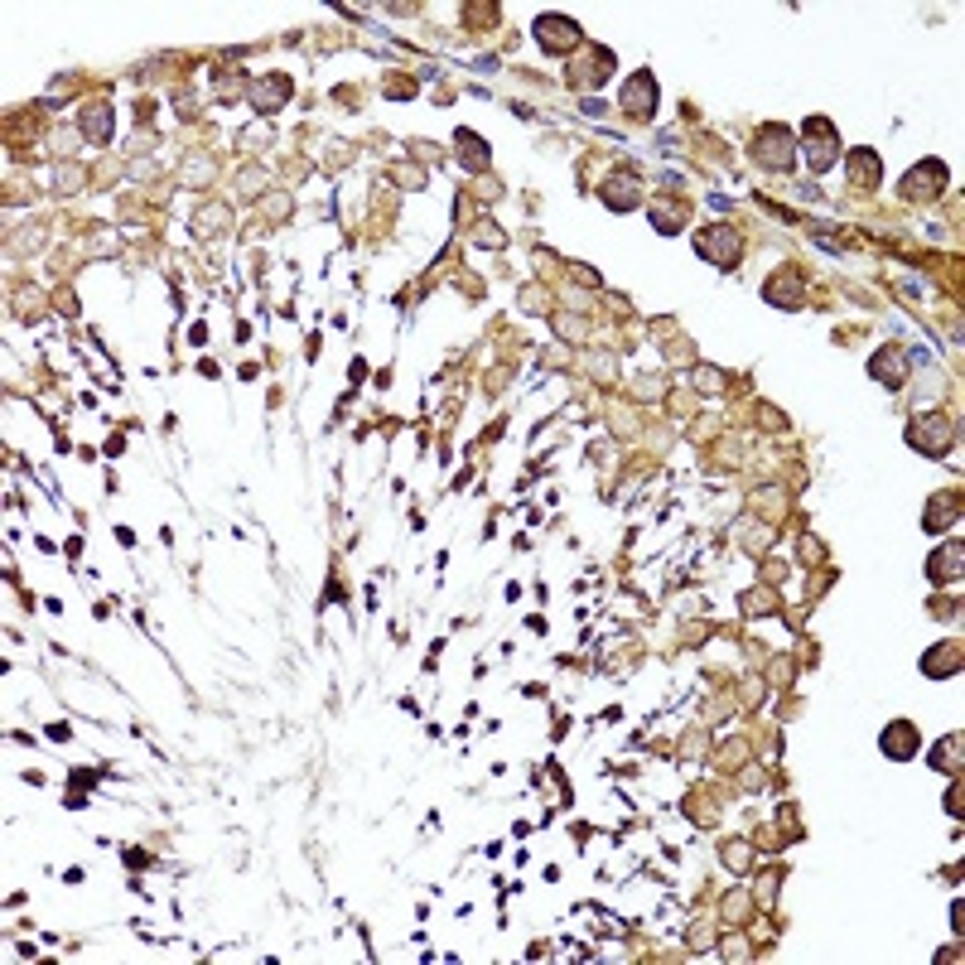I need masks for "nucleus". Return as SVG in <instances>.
Listing matches in <instances>:
<instances>
[{"label": "nucleus", "instance_id": "f257e3e1", "mask_svg": "<svg viewBox=\"0 0 965 965\" xmlns=\"http://www.w3.org/2000/svg\"><path fill=\"white\" fill-rule=\"evenodd\" d=\"M753 165H763V169H792V160H797V140H792V131L787 126H763L758 136H753Z\"/></svg>", "mask_w": 965, "mask_h": 965}, {"label": "nucleus", "instance_id": "f03ea898", "mask_svg": "<svg viewBox=\"0 0 965 965\" xmlns=\"http://www.w3.org/2000/svg\"><path fill=\"white\" fill-rule=\"evenodd\" d=\"M695 251L705 256V261H715V266H739V251H744V232L739 227H729V222H719V227H705L700 237H695Z\"/></svg>", "mask_w": 965, "mask_h": 965}, {"label": "nucleus", "instance_id": "7ed1b4c3", "mask_svg": "<svg viewBox=\"0 0 965 965\" xmlns=\"http://www.w3.org/2000/svg\"><path fill=\"white\" fill-rule=\"evenodd\" d=\"M579 39H584V34H579V25L570 15H541V20H536V44H541L546 54H570Z\"/></svg>", "mask_w": 965, "mask_h": 965}, {"label": "nucleus", "instance_id": "20e7f679", "mask_svg": "<svg viewBox=\"0 0 965 965\" xmlns=\"http://www.w3.org/2000/svg\"><path fill=\"white\" fill-rule=\"evenodd\" d=\"M908 435H912V444L922 449V454H946L951 449V420H946V411H932V415H917L908 425Z\"/></svg>", "mask_w": 965, "mask_h": 965}, {"label": "nucleus", "instance_id": "39448f33", "mask_svg": "<svg viewBox=\"0 0 965 965\" xmlns=\"http://www.w3.org/2000/svg\"><path fill=\"white\" fill-rule=\"evenodd\" d=\"M623 111L628 116H637V121H647L652 111H657V78L642 68L637 78H628V87H623Z\"/></svg>", "mask_w": 965, "mask_h": 965}, {"label": "nucleus", "instance_id": "423d86ee", "mask_svg": "<svg viewBox=\"0 0 965 965\" xmlns=\"http://www.w3.org/2000/svg\"><path fill=\"white\" fill-rule=\"evenodd\" d=\"M599 198H604L613 213H628V208L637 203V174L633 169H613L604 184H599Z\"/></svg>", "mask_w": 965, "mask_h": 965}, {"label": "nucleus", "instance_id": "0eeeda50", "mask_svg": "<svg viewBox=\"0 0 965 965\" xmlns=\"http://www.w3.org/2000/svg\"><path fill=\"white\" fill-rule=\"evenodd\" d=\"M946 189V165L941 160H922L912 169V179H903V198H932Z\"/></svg>", "mask_w": 965, "mask_h": 965}, {"label": "nucleus", "instance_id": "6e6552de", "mask_svg": "<svg viewBox=\"0 0 965 965\" xmlns=\"http://www.w3.org/2000/svg\"><path fill=\"white\" fill-rule=\"evenodd\" d=\"M917 744H922V739H917V724H908V719H893L879 739V748L888 758H898V763H903V758H917Z\"/></svg>", "mask_w": 965, "mask_h": 965}, {"label": "nucleus", "instance_id": "1a4fd4ad", "mask_svg": "<svg viewBox=\"0 0 965 965\" xmlns=\"http://www.w3.org/2000/svg\"><path fill=\"white\" fill-rule=\"evenodd\" d=\"M285 92H290V78H285V73H266V78H256V83H251L256 111H276L280 102H285Z\"/></svg>", "mask_w": 965, "mask_h": 965}, {"label": "nucleus", "instance_id": "9d476101", "mask_svg": "<svg viewBox=\"0 0 965 965\" xmlns=\"http://www.w3.org/2000/svg\"><path fill=\"white\" fill-rule=\"evenodd\" d=\"M768 304H797L801 300V271H777V276L763 285Z\"/></svg>", "mask_w": 965, "mask_h": 965}, {"label": "nucleus", "instance_id": "9b49d317", "mask_svg": "<svg viewBox=\"0 0 965 965\" xmlns=\"http://www.w3.org/2000/svg\"><path fill=\"white\" fill-rule=\"evenodd\" d=\"M83 131H87V140H111V107L102 102V107H87L83 111Z\"/></svg>", "mask_w": 965, "mask_h": 965}, {"label": "nucleus", "instance_id": "f8f14e48", "mask_svg": "<svg viewBox=\"0 0 965 965\" xmlns=\"http://www.w3.org/2000/svg\"><path fill=\"white\" fill-rule=\"evenodd\" d=\"M932 579H961V541H951L946 551L932 555Z\"/></svg>", "mask_w": 965, "mask_h": 965}, {"label": "nucleus", "instance_id": "ddd939ff", "mask_svg": "<svg viewBox=\"0 0 965 965\" xmlns=\"http://www.w3.org/2000/svg\"><path fill=\"white\" fill-rule=\"evenodd\" d=\"M850 174H855V184H869V189H874V184H879V155H874V150H855V155H850Z\"/></svg>", "mask_w": 965, "mask_h": 965}, {"label": "nucleus", "instance_id": "4468645a", "mask_svg": "<svg viewBox=\"0 0 965 965\" xmlns=\"http://www.w3.org/2000/svg\"><path fill=\"white\" fill-rule=\"evenodd\" d=\"M652 227L657 232H681V213H671V203H657L652 208Z\"/></svg>", "mask_w": 965, "mask_h": 965}, {"label": "nucleus", "instance_id": "2eb2a0df", "mask_svg": "<svg viewBox=\"0 0 965 965\" xmlns=\"http://www.w3.org/2000/svg\"><path fill=\"white\" fill-rule=\"evenodd\" d=\"M956 748H961V734H951V739H941V744H937V758H932V763H937V768H946V758L956 763Z\"/></svg>", "mask_w": 965, "mask_h": 965}]
</instances>
